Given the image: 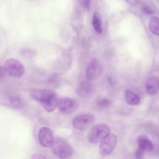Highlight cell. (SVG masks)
I'll use <instances>...</instances> for the list:
<instances>
[{"mask_svg":"<svg viewBox=\"0 0 159 159\" xmlns=\"http://www.w3.org/2000/svg\"><path fill=\"white\" fill-rule=\"evenodd\" d=\"M31 95L36 101L40 102L43 108L48 112H53L57 107L58 96L52 90H34L31 92Z\"/></svg>","mask_w":159,"mask_h":159,"instance_id":"1","label":"cell"},{"mask_svg":"<svg viewBox=\"0 0 159 159\" xmlns=\"http://www.w3.org/2000/svg\"><path fill=\"white\" fill-rule=\"evenodd\" d=\"M125 97L127 104L131 106H137L140 103V98L135 93L127 90L125 93Z\"/></svg>","mask_w":159,"mask_h":159,"instance_id":"13","label":"cell"},{"mask_svg":"<svg viewBox=\"0 0 159 159\" xmlns=\"http://www.w3.org/2000/svg\"><path fill=\"white\" fill-rule=\"evenodd\" d=\"M4 75H5V71H4V68L0 65V78L4 77Z\"/></svg>","mask_w":159,"mask_h":159,"instance_id":"22","label":"cell"},{"mask_svg":"<svg viewBox=\"0 0 159 159\" xmlns=\"http://www.w3.org/2000/svg\"><path fill=\"white\" fill-rule=\"evenodd\" d=\"M111 104V101L105 98H99L97 104L99 107H102V108H106L107 107L110 106Z\"/></svg>","mask_w":159,"mask_h":159,"instance_id":"17","label":"cell"},{"mask_svg":"<svg viewBox=\"0 0 159 159\" xmlns=\"http://www.w3.org/2000/svg\"><path fill=\"white\" fill-rule=\"evenodd\" d=\"M31 159H48L45 156L39 153H34L32 155Z\"/></svg>","mask_w":159,"mask_h":159,"instance_id":"19","label":"cell"},{"mask_svg":"<svg viewBox=\"0 0 159 159\" xmlns=\"http://www.w3.org/2000/svg\"><path fill=\"white\" fill-rule=\"evenodd\" d=\"M143 155H144V152L140 150L139 148H137L135 153V155L137 159H141L143 157Z\"/></svg>","mask_w":159,"mask_h":159,"instance_id":"20","label":"cell"},{"mask_svg":"<svg viewBox=\"0 0 159 159\" xmlns=\"http://www.w3.org/2000/svg\"><path fill=\"white\" fill-rule=\"evenodd\" d=\"M137 143L138 147L137 148L140 149L143 152H150L152 151L153 148V145L152 142L149 140V139L144 135H141L137 137Z\"/></svg>","mask_w":159,"mask_h":159,"instance_id":"10","label":"cell"},{"mask_svg":"<svg viewBox=\"0 0 159 159\" xmlns=\"http://www.w3.org/2000/svg\"><path fill=\"white\" fill-rule=\"evenodd\" d=\"M8 104L10 106L16 108H21L24 106L23 101L19 97L11 96L7 99Z\"/></svg>","mask_w":159,"mask_h":159,"instance_id":"16","label":"cell"},{"mask_svg":"<svg viewBox=\"0 0 159 159\" xmlns=\"http://www.w3.org/2000/svg\"><path fill=\"white\" fill-rule=\"evenodd\" d=\"M82 6L86 8V9H89L90 7V4H91V1H83L81 2Z\"/></svg>","mask_w":159,"mask_h":159,"instance_id":"21","label":"cell"},{"mask_svg":"<svg viewBox=\"0 0 159 159\" xmlns=\"http://www.w3.org/2000/svg\"><path fill=\"white\" fill-rule=\"evenodd\" d=\"M146 90L150 95H156L158 91V78L153 76L150 77L146 83Z\"/></svg>","mask_w":159,"mask_h":159,"instance_id":"12","label":"cell"},{"mask_svg":"<svg viewBox=\"0 0 159 159\" xmlns=\"http://www.w3.org/2000/svg\"><path fill=\"white\" fill-rule=\"evenodd\" d=\"M92 90V86L89 81H82L78 84L76 92L82 98H87L91 94Z\"/></svg>","mask_w":159,"mask_h":159,"instance_id":"11","label":"cell"},{"mask_svg":"<svg viewBox=\"0 0 159 159\" xmlns=\"http://www.w3.org/2000/svg\"><path fill=\"white\" fill-rule=\"evenodd\" d=\"M111 127L106 124H98L94 125L88 134V140L92 143L101 142L110 134Z\"/></svg>","mask_w":159,"mask_h":159,"instance_id":"3","label":"cell"},{"mask_svg":"<svg viewBox=\"0 0 159 159\" xmlns=\"http://www.w3.org/2000/svg\"><path fill=\"white\" fill-rule=\"evenodd\" d=\"M38 140L42 147L46 148L52 147L54 142V137L51 129L47 127H41L38 132Z\"/></svg>","mask_w":159,"mask_h":159,"instance_id":"9","label":"cell"},{"mask_svg":"<svg viewBox=\"0 0 159 159\" xmlns=\"http://www.w3.org/2000/svg\"><path fill=\"white\" fill-rule=\"evenodd\" d=\"M142 11H143L145 14H146L150 15V14H153V11H152V9L148 6L143 5V6H142Z\"/></svg>","mask_w":159,"mask_h":159,"instance_id":"18","label":"cell"},{"mask_svg":"<svg viewBox=\"0 0 159 159\" xmlns=\"http://www.w3.org/2000/svg\"><path fill=\"white\" fill-rule=\"evenodd\" d=\"M3 68L5 73L13 78H21L25 72L23 64L16 58L7 59L4 62Z\"/></svg>","mask_w":159,"mask_h":159,"instance_id":"4","label":"cell"},{"mask_svg":"<svg viewBox=\"0 0 159 159\" xmlns=\"http://www.w3.org/2000/svg\"><path fill=\"white\" fill-rule=\"evenodd\" d=\"M102 73V66L96 58H93L89 62L86 70V77L88 81H94L97 80Z\"/></svg>","mask_w":159,"mask_h":159,"instance_id":"6","label":"cell"},{"mask_svg":"<svg viewBox=\"0 0 159 159\" xmlns=\"http://www.w3.org/2000/svg\"><path fill=\"white\" fill-rule=\"evenodd\" d=\"M92 24L95 31L101 34L102 32V22L101 17L98 12H94L92 17Z\"/></svg>","mask_w":159,"mask_h":159,"instance_id":"14","label":"cell"},{"mask_svg":"<svg viewBox=\"0 0 159 159\" xmlns=\"http://www.w3.org/2000/svg\"><path fill=\"white\" fill-rule=\"evenodd\" d=\"M53 153L61 159L70 158L73 153V150L70 143L62 138L54 140L52 146Z\"/></svg>","mask_w":159,"mask_h":159,"instance_id":"2","label":"cell"},{"mask_svg":"<svg viewBox=\"0 0 159 159\" xmlns=\"http://www.w3.org/2000/svg\"><path fill=\"white\" fill-rule=\"evenodd\" d=\"M94 116L88 113L80 114L75 117L72 120L73 127L79 130H83L88 128L94 121Z\"/></svg>","mask_w":159,"mask_h":159,"instance_id":"8","label":"cell"},{"mask_svg":"<svg viewBox=\"0 0 159 159\" xmlns=\"http://www.w3.org/2000/svg\"><path fill=\"white\" fill-rule=\"evenodd\" d=\"M117 143V137L115 134H109L101 142L99 147V152L101 156L106 157L111 153L115 149Z\"/></svg>","mask_w":159,"mask_h":159,"instance_id":"5","label":"cell"},{"mask_svg":"<svg viewBox=\"0 0 159 159\" xmlns=\"http://www.w3.org/2000/svg\"><path fill=\"white\" fill-rule=\"evenodd\" d=\"M57 107L61 113L63 114H70L77 109L78 102L71 98H61L58 100Z\"/></svg>","mask_w":159,"mask_h":159,"instance_id":"7","label":"cell"},{"mask_svg":"<svg viewBox=\"0 0 159 159\" xmlns=\"http://www.w3.org/2000/svg\"><path fill=\"white\" fill-rule=\"evenodd\" d=\"M159 22L158 18L156 16L152 17L148 22V27L152 33L154 35H158L159 34Z\"/></svg>","mask_w":159,"mask_h":159,"instance_id":"15","label":"cell"}]
</instances>
